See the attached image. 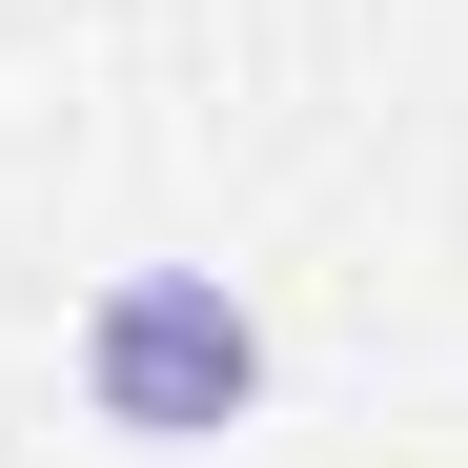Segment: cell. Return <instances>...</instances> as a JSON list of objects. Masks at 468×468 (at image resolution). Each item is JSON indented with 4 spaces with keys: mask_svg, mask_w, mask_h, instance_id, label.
<instances>
[{
    "mask_svg": "<svg viewBox=\"0 0 468 468\" xmlns=\"http://www.w3.org/2000/svg\"><path fill=\"white\" fill-rule=\"evenodd\" d=\"M265 408V305L224 285V265H122L82 305V428L122 448H224Z\"/></svg>",
    "mask_w": 468,
    "mask_h": 468,
    "instance_id": "1",
    "label": "cell"
}]
</instances>
